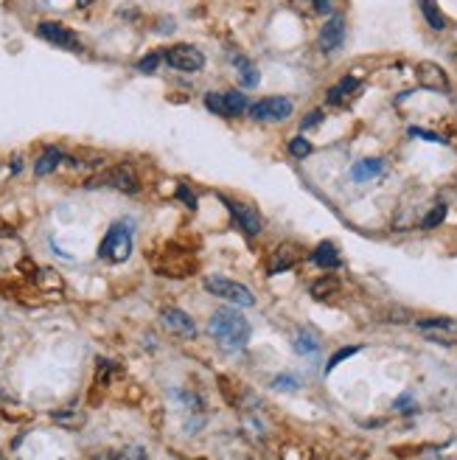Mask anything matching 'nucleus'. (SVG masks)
<instances>
[{"mask_svg": "<svg viewBox=\"0 0 457 460\" xmlns=\"http://www.w3.org/2000/svg\"><path fill=\"white\" fill-rule=\"evenodd\" d=\"M208 334L216 340V343H222L224 348H245L247 343H250V334H253V329H250V320L239 312V309H231V306H222V309H216L213 315H210V320H208Z\"/></svg>", "mask_w": 457, "mask_h": 460, "instance_id": "obj_1", "label": "nucleus"}, {"mask_svg": "<svg viewBox=\"0 0 457 460\" xmlns=\"http://www.w3.org/2000/svg\"><path fill=\"white\" fill-rule=\"evenodd\" d=\"M129 256H132V222H126V219L113 222L99 245V259L110 261V264H121Z\"/></svg>", "mask_w": 457, "mask_h": 460, "instance_id": "obj_2", "label": "nucleus"}, {"mask_svg": "<svg viewBox=\"0 0 457 460\" xmlns=\"http://www.w3.org/2000/svg\"><path fill=\"white\" fill-rule=\"evenodd\" d=\"M202 287H205V289H208L213 298L231 301V303H236V306H245V309L256 306V295H253V292H250L245 284H239V281H231V278H224V275H205Z\"/></svg>", "mask_w": 457, "mask_h": 460, "instance_id": "obj_3", "label": "nucleus"}, {"mask_svg": "<svg viewBox=\"0 0 457 460\" xmlns=\"http://www.w3.org/2000/svg\"><path fill=\"white\" fill-rule=\"evenodd\" d=\"M292 110H295L292 99H286V96H267V99L250 104L247 113H250V118L256 124H281V121H286L292 115Z\"/></svg>", "mask_w": 457, "mask_h": 460, "instance_id": "obj_4", "label": "nucleus"}, {"mask_svg": "<svg viewBox=\"0 0 457 460\" xmlns=\"http://www.w3.org/2000/svg\"><path fill=\"white\" fill-rule=\"evenodd\" d=\"M205 107L208 113L219 115V118H239L242 113L250 110L247 96L239 90H227V93H205Z\"/></svg>", "mask_w": 457, "mask_h": 460, "instance_id": "obj_5", "label": "nucleus"}, {"mask_svg": "<svg viewBox=\"0 0 457 460\" xmlns=\"http://www.w3.org/2000/svg\"><path fill=\"white\" fill-rule=\"evenodd\" d=\"M163 62L174 71H182V73H196L205 68V54L188 43H177L171 48L163 51Z\"/></svg>", "mask_w": 457, "mask_h": 460, "instance_id": "obj_6", "label": "nucleus"}, {"mask_svg": "<svg viewBox=\"0 0 457 460\" xmlns=\"http://www.w3.org/2000/svg\"><path fill=\"white\" fill-rule=\"evenodd\" d=\"M37 34H40L45 43L62 48V51H79V48H82L79 34H76L73 29H68L65 23H57V20H43V23L37 26Z\"/></svg>", "mask_w": 457, "mask_h": 460, "instance_id": "obj_7", "label": "nucleus"}, {"mask_svg": "<svg viewBox=\"0 0 457 460\" xmlns=\"http://www.w3.org/2000/svg\"><path fill=\"white\" fill-rule=\"evenodd\" d=\"M115 188V191H124V194H138V177H135V171L129 168V166H115V168H110V171H104V174H99L96 180H90L87 182V188Z\"/></svg>", "mask_w": 457, "mask_h": 460, "instance_id": "obj_8", "label": "nucleus"}, {"mask_svg": "<svg viewBox=\"0 0 457 460\" xmlns=\"http://www.w3.org/2000/svg\"><path fill=\"white\" fill-rule=\"evenodd\" d=\"M224 205L231 208L233 219L239 222V227L245 230L247 236H259L261 230H264V216H261L259 208H253L250 202H227V199H224Z\"/></svg>", "mask_w": 457, "mask_h": 460, "instance_id": "obj_9", "label": "nucleus"}, {"mask_svg": "<svg viewBox=\"0 0 457 460\" xmlns=\"http://www.w3.org/2000/svg\"><path fill=\"white\" fill-rule=\"evenodd\" d=\"M342 43H345V17H342V15H331V17L323 23V29H320L317 48H320L323 54H331V51H337Z\"/></svg>", "mask_w": 457, "mask_h": 460, "instance_id": "obj_10", "label": "nucleus"}, {"mask_svg": "<svg viewBox=\"0 0 457 460\" xmlns=\"http://www.w3.org/2000/svg\"><path fill=\"white\" fill-rule=\"evenodd\" d=\"M300 261V247L286 242V245H278L273 253H270V261H267V273L270 275H278V273H286L292 270L295 264Z\"/></svg>", "mask_w": 457, "mask_h": 460, "instance_id": "obj_11", "label": "nucleus"}, {"mask_svg": "<svg viewBox=\"0 0 457 460\" xmlns=\"http://www.w3.org/2000/svg\"><path fill=\"white\" fill-rule=\"evenodd\" d=\"M160 323H163L166 331H171V334H177V337H185V340L196 334V326H194L191 315H185L182 309H174V306L160 312Z\"/></svg>", "mask_w": 457, "mask_h": 460, "instance_id": "obj_12", "label": "nucleus"}, {"mask_svg": "<svg viewBox=\"0 0 457 460\" xmlns=\"http://www.w3.org/2000/svg\"><path fill=\"white\" fill-rule=\"evenodd\" d=\"M418 82H421V87H426V90L449 93V76H446V71H443L437 62H421V65H418Z\"/></svg>", "mask_w": 457, "mask_h": 460, "instance_id": "obj_13", "label": "nucleus"}, {"mask_svg": "<svg viewBox=\"0 0 457 460\" xmlns=\"http://www.w3.org/2000/svg\"><path fill=\"white\" fill-rule=\"evenodd\" d=\"M356 90H359V76H345V79H340L334 87H328L326 101L334 104V107H340V104H345Z\"/></svg>", "mask_w": 457, "mask_h": 460, "instance_id": "obj_14", "label": "nucleus"}, {"mask_svg": "<svg viewBox=\"0 0 457 460\" xmlns=\"http://www.w3.org/2000/svg\"><path fill=\"white\" fill-rule=\"evenodd\" d=\"M317 267H323V270H337L340 264H342V259H340V250H337V245L334 242H320L314 250H312V256H309Z\"/></svg>", "mask_w": 457, "mask_h": 460, "instance_id": "obj_15", "label": "nucleus"}, {"mask_svg": "<svg viewBox=\"0 0 457 460\" xmlns=\"http://www.w3.org/2000/svg\"><path fill=\"white\" fill-rule=\"evenodd\" d=\"M421 15H423V20L432 31H446V26H449L446 15L440 12V6L435 3V0H421Z\"/></svg>", "mask_w": 457, "mask_h": 460, "instance_id": "obj_16", "label": "nucleus"}, {"mask_svg": "<svg viewBox=\"0 0 457 460\" xmlns=\"http://www.w3.org/2000/svg\"><path fill=\"white\" fill-rule=\"evenodd\" d=\"M384 171V160L382 157H368V160H362V163H356L354 168H351V177L356 180V182H365V180H373L376 174H382Z\"/></svg>", "mask_w": 457, "mask_h": 460, "instance_id": "obj_17", "label": "nucleus"}, {"mask_svg": "<svg viewBox=\"0 0 457 460\" xmlns=\"http://www.w3.org/2000/svg\"><path fill=\"white\" fill-rule=\"evenodd\" d=\"M62 157H65V154H62L57 146H48V149H45V152L37 157V163H34V174H37V177H45V174H51V171L59 166V160H62Z\"/></svg>", "mask_w": 457, "mask_h": 460, "instance_id": "obj_18", "label": "nucleus"}, {"mask_svg": "<svg viewBox=\"0 0 457 460\" xmlns=\"http://www.w3.org/2000/svg\"><path fill=\"white\" fill-rule=\"evenodd\" d=\"M233 65L239 71V85L242 87H256L259 85V71L247 57H233Z\"/></svg>", "mask_w": 457, "mask_h": 460, "instance_id": "obj_19", "label": "nucleus"}, {"mask_svg": "<svg viewBox=\"0 0 457 460\" xmlns=\"http://www.w3.org/2000/svg\"><path fill=\"white\" fill-rule=\"evenodd\" d=\"M340 289V281L334 278V275H323V278H317L314 284H312V298H317V301H326L328 295H334Z\"/></svg>", "mask_w": 457, "mask_h": 460, "instance_id": "obj_20", "label": "nucleus"}, {"mask_svg": "<svg viewBox=\"0 0 457 460\" xmlns=\"http://www.w3.org/2000/svg\"><path fill=\"white\" fill-rule=\"evenodd\" d=\"M292 348H295L298 354H317V348H320V340H317L312 331L300 329V331L295 334V343H292Z\"/></svg>", "mask_w": 457, "mask_h": 460, "instance_id": "obj_21", "label": "nucleus"}, {"mask_svg": "<svg viewBox=\"0 0 457 460\" xmlns=\"http://www.w3.org/2000/svg\"><path fill=\"white\" fill-rule=\"evenodd\" d=\"M415 326L423 329V331H432V329H437V331H454L457 329V323L451 317H423V320H415Z\"/></svg>", "mask_w": 457, "mask_h": 460, "instance_id": "obj_22", "label": "nucleus"}, {"mask_svg": "<svg viewBox=\"0 0 457 460\" xmlns=\"http://www.w3.org/2000/svg\"><path fill=\"white\" fill-rule=\"evenodd\" d=\"M289 154H292V157H300V160L309 157V154H312V141H306L303 135L292 138V141H289Z\"/></svg>", "mask_w": 457, "mask_h": 460, "instance_id": "obj_23", "label": "nucleus"}, {"mask_svg": "<svg viewBox=\"0 0 457 460\" xmlns=\"http://www.w3.org/2000/svg\"><path fill=\"white\" fill-rule=\"evenodd\" d=\"M443 219H446V205H435V208H432V210L423 216L421 227H423V230H432V227L443 224Z\"/></svg>", "mask_w": 457, "mask_h": 460, "instance_id": "obj_24", "label": "nucleus"}, {"mask_svg": "<svg viewBox=\"0 0 457 460\" xmlns=\"http://www.w3.org/2000/svg\"><path fill=\"white\" fill-rule=\"evenodd\" d=\"M359 351H362V345H348V348H340V351H337V354L328 359V365H326V373H331V371H334V368H337L342 359H348V357L359 354Z\"/></svg>", "mask_w": 457, "mask_h": 460, "instance_id": "obj_25", "label": "nucleus"}, {"mask_svg": "<svg viewBox=\"0 0 457 460\" xmlns=\"http://www.w3.org/2000/svg\"><path fill=\"white\" fill-rule=\"evenodd\" d=\"M160 62H163V51H160V54L154 51V54H149V57H143V59L138 62V71H140V73H154Z\"/></svg>", "mask_w": 457, "mask_h": 460, "instance_id": "obj_26", "label": "nucleus"}, {"mask_svg": "<svg viewBox=\"0 0 457 460\" xmlns=\"http://www.w3.org/2000/svg\"><path fill=\"white\" fill-rule=\"evenodd\" d=\"M115 460H149V454L143 446H126Z\"/></svg>", "mask_w": 457, "mask_h": 460, "instance_id": "obj_27", "label": "nucleus"}, {"mask_svg": "<svg viewBox=\"0 0 457 460\" xmlns=\"http://www.w3.org/2000/svg\"><path fill=\"white\" fill-rule=\"evenodd\" d=\"M320 124H323V110H314V113H309V115L300 121V129L309 132V129H314V127H320Z\"/></svg>", "mask_w": 457, "mask_h": 460, "instance_id": "obj_28", "label": "nucleus"}, {"mask_svg": "<svg viewBox=\"0 0 457 460\" xmlns=\"http://www.w3.org/2000/svg\"><path fill=\"white\" fill-rule=\"evenodd\" d=\"M409 135H412V138H423V141H429V143H443V138H440V135L426 132V129H418V127H412V129H409Z\"/></svg>", "mask_w": 457, "mask_h": 460, "instance_id": "obj_29", "label": "nucleus"}, {"mask_svg": "<svg viewBox=\"0 0 457 460\" xmlns=\"http://www.w3.org/2000/svg\"><path fill=\"white\" fill-rule=\"evenodd\" d=\"M273 387H275V390H295V387H298V379H292V376H278V379L273 382Z\"/></svg>", "mask_w": 457, "mask_h": 460, "instance_id": "obj_30", "label": "nucleus"}, {"mask_svg": "<svg viewBox=\"0 0 457 460\" xmlns=\"http://www.w3.org/2000/svg\"><path fill=\"white\" fill-rule=\"evenodd\" d=\"M180 196H182V199L188 202V208H196V196H194V194H191V191H188L185 185H180Z\"/></svg>", "mask_w": 457, "mask_h": 460, "instance_id": "obj_31", "label": "nucleus"}, {"mask_svg": "<svg viewBox=\"0 0 457 460\" xmlns=\"http://www.w3.org/2000/svg\"><path fill=\"white\" fill-rule=\"evenodd\" d=\"M314 6H317L320 12H328V0H314Z\"/></svg>", "mask_w": 457, "mask_h": 460, "instance_id": "obj_32", "label": "nucleus"}, {"mask_svg": "<svg viewBox=\"0 0 457 460\" xmlns=\"http://www.w3.org/2000/svg\"><path fill=\"white\" fill-rule=\"evenodd\" d=\"M76 3H79V9H87V6L93 3V0H76Z\"/></svg>", "mask_w": 457, "mask_h": 460, "instance_id": "obj_33", "label": "nucleus"}, {"mask_svg": "<svg viewBox=\"0 0 457 460\" xmlns=\"http://www.w3.org/2000/svg\"><path fill=\"white\" fill-rule=\"evenodd\" d=\"M0 398H3V393H0Z\"/></svg>", "mask_w": 457, "mask_h": 460, "instance_id": "obj_34", "label": "nucleus"}]
</instances>
